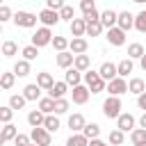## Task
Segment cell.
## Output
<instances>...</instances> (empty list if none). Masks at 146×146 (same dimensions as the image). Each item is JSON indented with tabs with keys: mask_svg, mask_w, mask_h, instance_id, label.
Masks as SVG:
<instances>
[{
	"mask_svg": "<svg viewBox=\"0 0 146 146\" xmlns=\"http://www.w3.org/2000/svg\"><path fill=\"white\" fill-rule=\"evenodd\" d=\"M84 84H87V89H89L91 94H100V91L107 89V82L100 78L98 71H87V73H84Z\"/></svg>",
	"mask_w": 146,
	"mask_h": 146,
	"instance_id": "1",
	"label": "cell"
},
{
	"mask_svg": "<svg viewBox=\"0 0 146 146\" xmlns=\"http://www.w3.org/2000/svg\"><path fill=\"white\" fill-rule=\"evenodd\" d=\"M103 114H105L107 119H119V116H121V98L107 96L105 103H103Z\"/></svg>",
	"mask_w": 146,
	"mask_h": 146,
	"instance_id": "2",
	"label": "cell"
},
{
	"mask_svg": "<svg viewBox=\"0 0 146 146\" xmlns=\"http://www.w3.org/2000/svg\"><path fill=\"white\" fill-rule=\"evenodd\" d=\"M52 32H50V27H39L34 34H32V46H36V48H43V46H52Z\"/></svg>",
	"mask_w": 146,
	"mask_h": 146,
	"instance_id": "3",
	"label": "cell"
},
{
	"mask_svg": "<svg viewBox=\"0 0 146 146\" xmlns=\"http://www.w3.org/2000/svg\"><path fill=\"white\" fill-rule=\"evenodd\" d=\"M30 139H32V144H36V146H50V144H52V135H50L46 128H32Z\"/></svg>",
	"mask_w": 146,
	"mask_h": 146,
	"instance_id": "4",
	"label": "cell"
},
{
	"mask_svg": "<svg viewBox=\"0 0 146 146\" xmlns=\"http://www.w3.org/2000/svg\"><path fill=\"white\" fill-rule=\"evenodd\" d=\"M36 21H39V16L36 14H30V11H16L14 14V23L18 27H34Z\"/></svg>",
	"mask_w": 146,
	"mask_h": 146,
	"instance_id": "5",
	"label": "cell"
},
{
	"mask_svg": "<svg viewBox=\"0 0 146 146\" xmlns=\"http://www.w3.org/2000/svg\"><path fill=\"white\" fill-rule=\"evenodd\" d=\"M39 21L43 23V27H52V25H57L62 18H59V11H52V9H41L39 11Z\"/></svg>",
	"mask_w": 146,
	"mask_h": 146,
	"instance_id": "6",
	"label": "cell"
},
{
	"mask_svg": "<svg viewBox=\"0 0 146 146\" xmlns=\"http://www.w3.org/2000/svg\"><path fill=\"white\" fill-rule=\"evenodd\" d=\"M100 23H103L105 30H112V27L119 25V14L114 9H105V11H100Z\"/></svg>",
	"mask_w": 146,
	"mask_h": 146,
	"instance_id": "7",
	"label": "cell"
},
{
	"mask_svg": "<svg viewBox=\"0 0 146 146\" xmlns=\"http://www.w3.org/2000/svg\"><path fill=\"white\" fill-rule=\"evenodd\" d=\"M105 39L110 41V46H116V48H119V46H123V43H125V32L116 25V27L107 30V36H105Z\"/></svg>",
	"mask_w": 146,
	"mask_h": 146,
	"instance_id": "8",
	"label": "cell"
},
{
	"mask_svg": "<svg viewBox=\"0 0 146 146\" xmlns=\"http://www.w3.org/2000/svg\"><path fill=\"white\" fill-rule=\"evenodd\" d=\"M98 73H100V78H103L105 82H112V80L119 78V68H116V64H112V62H105V64L98 68Z\"/></svg>",
	"mask_w": 146,
	"mask_h": 146,
	"instance_id": "9",
	"label": "cell"
},
{
	"mask_svg": "<svg viewBox=\"0 0 146 146\" xmlns=\"http://www.w3.org/2000/svg\"><path fill=\"white\" fill-rule=\"evenodd\" d=\"M107 91H110V96H121V94H125L128 91V82L123 80V78H116V80H112V82H107Z\"/></svg>",
	"mask_w": 146,
	"mask_h": 146,
	"instance_id": "10",
	"label": "cell"
},
{
	"mask_svg": "<svg viewBox=\"0 0 146 146\" xmlns=\"http://www.w3.org/2000/svg\"><path fill=\"white\" fill-rule=\"evenodd\" d=\"M89 96H91V91L87 89V84H80V87H75V89L71 91V98H73L75 105H84V103L89 100Z\"/></svg>",
	"mask_w": 146,
	"mask_h": 146,
	"instance_id": "11",
	"label": "cell"
},
{
	"mask_svg": "<svg viewBox=\"0 0 146 146\" xmlns=\"http://www.w3.org/2000/svg\"><path fill=\"white\" fill-rule=\"evenodd\" d=\"M68 128H71V135H78V132H82L84 128H87V121H84V116L82 114H71L68 116Z\"/></svg>",
	"mask_w": 146,
	"mask_h": 146,
	"instance_id": "12",
	"label": "cell"
},
{
	"mask_svg": "<svg viewBox=\"0 0 146 146\" xmlns=\"http://www.w3.org/2000/svg\"><path fill=\"white\" fill-rule=\"evenodd\" d=\"M55 62H57V66L59 68H73V64H75V55L71 52V50H66V52H57V57H55Z\"/></svg>",
	"mask_w": 146,
	"mask_h": 146,
	"instance_id": "13",
	"label": "cell"
},
{
	"mask_svg": "<svg viewBox=\"0 0 146 146\" xmlns=\"http://www.w3.org/2000/svg\"><path fill=\"white\" fill-rule=\"evenodd\" d=\"M82 80H84V75H82L78 68H68V71L64 73V82H66L68 87H73V89H75V87H80V82H82Z\"/></svg>",
	"mask_w": 146,
	"mask_h": 146,
	"instance_id": "14",
	"label": "cell"
},
{
	"mask_svg": "<svg viewBox=\"0 0 146 146\" xmlns=\"http://www.w3.org/2000/svg\"><path fill=\"white\" fill-rule=\"evenodd\" d=\"M116 128H119L121 132H132V130H135V116H132V114H121V116L116 119Z\"/></svg>",
	"mask_w": 146,
	"mask_h": 146,
	"instance_id": "15",
	"label": "cell"
},
{
	"mask_svg": "<svg viewBox=\"0 0 146 146\" xmlns=\"http://www.w3.org/2000/svg\"><path fill=\"white\" fill-rule=\"evenodd\" d=\"M87 48H89V43H87V39L82 36V39H71V43H68V50L78 57V55H87Z\"/></svg>",
	"mask_w": 146,
	"mask_h": 146,
	"instance_id": "16",
	"label": "cell"
},
{
	"mask_svg": "<svg viewBox=\"0 0 146 146\" xmlns=\"http://www.w3.org/2000/svg\"><path fill=\"white\" fill-rule=\"evenodd\" d=\"M71 34H73V39H82L87 34V21L84 18H75L71 23Z\"/></svg>",
	"mask_w": 146,
	"mask_h": 146,
	"instance_id": "17",
	"label": "cell"
},
{
	"mask_svg": "<svg viewBox=\"0 0 146 146\" xmlns=\"http://www.w3.org/2000/svg\"><path fill=\"white\" fill-rule=\"evenodd\" d=\"M36 84L41 87V89H46V91H50L52 87H55V78L48 73V71H41V73H36Z\"/></svg>",
	"mask_w": 146,
	"mask_h": 146,
	"instance_id": "18",
	"label": "cell"
},
{
	"mask_svg": "<svg viewBox=\"0 0 146 146\" xmlns=\"http://www.w3.org/2000/svg\"><path fill=\"white\" fill-rule=\"evenodd\" d=\"M27 123H30L32 128H43V123H46V114H43L41 110H32V112L27 114Z\"/></svg>",
	"mask_w": 146,
	"mask_h": 146,
	"instance_id": "19",
	"label": "cell"
},
{
	"mask_svg": "<svg viewBox=\"0 0 146 146\" xmlns=\"http://www.w3.org/2000/svg\"><path fill=\"white\" fill-rule=\"evenodd\" d=\"M18 137V128L14 125V123H7L5 128H2V135H0V144H7V141H14Z\"/></svg>",
	"mask_w": 146,
	"mask_h": 146,
	"instance_id": "20",
	"label": "cell"
},
{
	"mask_svg": "<svg viewBox=\"0 0 146 146\" xmlns=\"http://www.w3.org/2000/svg\"><path fill=\"white\" fill-rule=\"evenodd\" d=\"M119 27H121L123 32L132 30V27H135V16H132L130 11H121V14H119Z\"/></svg>",
	"mask_w": 146,
	"mask_h": 146,
	"instance_id": "21",
	"label": "cell"
},
{
	"mask_svg": "<svg viewBox=\"0 0 146 146\" xmlns=\"http://www.w3.org/2000/svg\"><path fill=\"white\" fill-rule=\"evenodd\" d=\"M23 96H25V100H41V87L36 82L34 84H25Z\"/></svg>",
	"mask_w": 146,
	"mask_h": 146,
	"instance_id": "22",
	"label": "cell"
},
{
	"mask_svg": "<svg viewBox=\"0 0 146 146\" xmlns=\"http://www.w3.org/2000/svg\"><path fill=\"white\" fill-rule=\"evenodd\" d=\"M128 91L135 94V96H141V94L146 91V82H144L141 78H132V80L128 82Z\"/></svg>",
	"mask_w": 146,
	"mask_h": 146,
	"instance_id": "23",
	"label": "cell"
},
{
	"mask_svg": "<svg viewBox=\"0 0 146 146\" xmlns=\"http://www.w3.org/2000/svg\"><path fill=\"white\" fill-rule=\"evenodd\" d=\"M66 91H68V84L62 80V82H55V87H52L48 94H50V98H52V100H59V98H64V96H66Z\"/></svg>",
	"mask_w": 146,
	"mask_h": 146,
	"instance_id": "24",
	"label": "cell"
},
{
	"mask_svg": "<svg viewBox=\"0 0 146 146\" xmlns=\"http://www.w3.org/2000/svg\"><path fill=\"white\" fill-rule=\"evenodd\" d=\"M89 66H91V59H89V55H78V57H75V64H73V68H78L80 73H87V71H91Z\"/></svg>",
	"mask_w": 146,
	"mask_h": 146,
	"instance_id": "25",
	"label": "cell"
},
{
	"mask_svg": "<svg viewBox=\"0 0 146 146\" xmlns=\"http://www.w3.org/2000/svg\"><path fill=\"white\" fill-rule=\"evenodd\" d=\"M116 68H119V78H123V80H125V75H128V73H132L135 64H132V59H130V57H125V59H121V62L116 64Z\"/></svg>",
	"mask_w": 146,
	"mask_h": 146,
	"instance_id": "26",
	"label": "cell"
},
{
	"mask_svg": "<svg viewBox=\"0 0 146 146\" xmlns=\"http://www.w3.org/2000/svg\"><path fill=\"white\" fill-rule=\"evenodd\" d=\"M144 55H146V50H144L141 43H130V46H128V57H130V59H139V62H141Z\"/></svg>",
	"mask_w": 146,
	"mask_h": 146,
	"instance_id": "27",
	"label": "cell"
},
{
	"mask_svg": "<svg viewBox=\"0 0 146 146\" xmlns=\"http://www.w3.org/2000/svg\"><path fill=\"white\" fill-rule=\"evenodd\" d=\"M14 73H16V78H25V75H30V62L18 59V62L14 64Z\"/></svg>",
	"mask_w": 146,
	"mask_h": 146,
	"instance_id": "28",
	"label": "cell"
},
{
	"mask_svg": "<svg viewBox=\"0 0 146 146\" xmlns=\"http://www.w3.org/2000/svg\"><path fill=\"white\" fill-rule=\"evenodd\" d=\"M14 82H16V73L14 71H7V73H2L0 75V87L7 91V89H11L14 87Z\"/></svg>",
	"mask_w": 146,
	"mask_h": 146,
	"instance_id": "29",
	"label": "cell"
},
{
	"mask_svg": "<svg viewBox=\"0 0 146 146\" xmlns=\"http://www.w3.org/2000/svg\"><path fill=\"white\" fill-rule=\"evenodd\" d=\"M39 110L48 116V114H55V100L50 98V96H46V98H41L39 100Z\"/></svg>",
	"mask_w": 146,
	"mask_h": 146,
	"instance_id": "30",
	"label": "cell"
},
{
	"mask_svg": "<svg viewBox=\"0 0 146 146\" xmlns=\"http://www.w3.org/2000/svg\"><path fill=\"white\" fill-rule=\"evenodd\" d=\"M82 135H84L89 141H91V139H98V137H100V125H98V123H87V128L82 130Z\"/></svg>",
	"mask_w": 146,
	"mask_h": 146,
	"instance_id": "31",
	"label": "cell"
},
{
	"mask_svg": "<svg viewBox=\"0 0 146 146\" xmlns=\"http://www.w3.org/2000/svg\"><path fill=\"white\" fill-rule=\"evenodd\" d=\"M43 128H46L50 135H52V132H57V130H59V119H57V114H48V116H46Z\"/></svg>",
	"mask_w": 146,
	"mask_h": 146,
	"instance_id": "32",
	"label": "cell"
},
{
	"mask_svg": "<svg viewBox=\"0 0 146 146\" xmlns=\"http://www.w3.org/2000/svg\"><path fill=\"white\" fill-rule=\"evenodd\" d=\"M66 146H89V139H87L82 132H78V135H71V137L66 139Z\"/></svg>",
	"mask_w": 146,
	"mask_h": 146,
	"instance_id": "33",
	"label": "cell"
},
{
	"mask_svg": "<svg viewBox=\"0 0 146 146\" xmlns=\"http://www.w3.org/2000/svg\"><path fill=\"white\" fill-rule=\"evenodd\" d=\"M21 55H23V59H25V62H32V59H36V57H39V48L30 43V46H25V48L21 50Z\"/></svg>",
	"mask_w": 146,
	"mask_h": 146,
	"instance_id": "34",
	"label": "cell"
},
{
	"mask_svg": "<svg viewBox=\"0 0 146 146\" xmlns=\"http://www.w3.org/2000/svg\"><path fill=\"white\" fill-rule=\"evenodd\" d=\"M25 103H27V100H25L23 94H14V96L9 98V107H11V110H23Z\"/></svg>",
	"mask_w": 146,
	"mask_h": 146,
	"instance_id": "35",
	"label": "cell"
},
{
	"mask_svg": "<svg viewBox=\"0 0 146 146\" xmlns=\"http://www.w3.org/2000/svg\"><path fill=\"white\" fill-rule=\"evenodd\" d=\"M130 141L137 146V144H144L146 141V130L144 128H135L132 132H130Z\"/></svg>",
	"mask_w": 146,
	"mask_h": 146,
	"instance_id": "36",
	"label": "cell"
},
{
	"mask_svg": "<svg viewBox=\"0 0 146 146\" xmlns=\"http://www.w3.org/2000/svg\"><path fill=\"white\" fill-rule=\"evenodd\" d=\"M135 30L141 32V34H146V9L135 16Z\"/></svg>",
	"mask_w": 146,
	"mask_h": 146,
	"instance_id": "37",
	"label": "cell"
},
{
	"mask_svg": "<svg viewBox=\"0 0 146 146\" xmlns=\"http://www.w3.org/2000/svg\"><path fill=\"white\" fill-rule=\"evenodd\" d=\"M59 18H62V21H68V25H71V23L75 21V9H73L71 5H64V9L59 11Z\"/></svg>",
	"mask_w": 146,
	"mask_h": 146,
	"instance_id": "38",
	"label": "cell"
},
{
	"mask_svg": "<svg viewBox=\"0 0 146 146\" xmlns=\"http://www.w3.org/2000/svg\"><path fill=\"white\" fill-rule=\"evenodd\" d=\"M103 30H105V27H103L100 21H96V23H87V36H100Z\"/></svg>",
	"mask_w": 146,
	"mask_h": 146,
	"instance_id": "39",
	"label": "cell"
},
{
	"mask_svg": "<svg viewBox=\"0 0 146 146\" xmlns=\"http://www.w3.org/2000/svg\"><path fill=\"white\" fill-rule=\"evenodd\" d=\"M68 43H71V41L64 39V36H55V39H52V48H55L57 52H66V50H68Z\"/></svg>",
	"mask_w": 146,
	"mask_h": 146,
	"instance_id": "40",
	"label": "cell"
},
{
	"mask_svg": "<svg viewBox=\"0 0 146 146\" xmlns=\"http://www.w3.org/2000/svg\"><path fill=\"white\" fill-rule=\"evenodd\" d=\"M16 52H18L16 41H5V43H2V55H5V57H14Z\"/></svg>",
	"mask_w": 146,
	"mask_h": 146,
	"instance_id": "41",
	"label": "cell"
},
{
	"mask_svg": "<svg viewBox=\"0 0 146 146\" xmlns=\"http://www.w3.org/2000/svg\"><path fill=\"white\" fill-rule=\"evenodd\" d=\"M11 116H14V110L9 107V105H5V107H0V121L7 125V123H11Z\"/></svg>",
	"mask_w": 146,
	"mask_h": 146,
	"instance_id": "42",
	"label": "cell"
},
{
	"mask_svg": "<svg viewBox=\"0 0 146 146\" xmlns=\"http://www.w3.org/2000/svg\"><path fill=\"white\" fill-rule=\"evenodd\" d=\"M123 139H125V137H123V132H121L119 128H114V130L110 132V144H114V146H121V144H123Z\"/></svg>",
	"mask_w": 146,
	"mask_h": 146,
	"instance_id": "43",
	"label": "cell"
},
{
	"mask_svg": "<svg viewBox=\"0 0 146 146\" xmlns=\"http://www.w3.org/2000/svg\"><path fill=\"white\" fill-rule=\"evenodd\" d=\"M66 112H68V100H66V98L55 100V114L59 116V114H66Z\"/></svg>",
	"mask_w": 146,
	"mask_h": 146,
	"instance_id": "44",
	"label": "cell"
},
{
	"mask_svg": "<svg viewBox=\"0 0 146 146\" xmlns=\"http://www.w3.org/2000/svg\"><path fill=\"white\" fill-rule=\"evenodd\" d=\"M80 9H82V14L87 16V14L96 11V2H94V0H82V2H80Z\"/></svg>",
	"mask_w": 146,
	"mask_h": 146,
	"instance_id": "45",
	"label": "cell"
},
{
	"mask_svg": "<svg viewBox=\"0 0 146 146\" xmlns=\"http://www.w3.org/2000/svg\"><path fill=\"white\" fill-rule=\"evenodd\" d=\"M30 144H32V139L27 135H23V132H18V137L14 139V146H30Z\"/></svg>",
	"mask_w": 146,
	"mask_h": 146,
	"instance_id": "46",
	"label": "cell"
},
{
	"mask_svg": "<svg viewBox=\"0 0 146 146\" xmlns=\"http://www.w3.org/2000/svg\"><path fill=\"white\" fill-rule=\"evenodd\" d=\"M46 9H52V11H62V9H64V2H62V0H48V2H46Z\"/></svg>",
	"mask_w": 146,
	"mask_h": 146,
	"instance_id": "47",
	"label": "cell"
},
{
	"mask_svg": "<svg viewBox=\"0 0 146 146\" xmlns=\"http://www.w3.org/2000/svg\"><path fill=\"white\" fill-rule=\"evenodd\" d=\"M9 18H11V9H9L7 5H2V7H0V23H7Z\"/></svg>",
	"mask_w": 146,
	"mask_h": 146,
	"instance_id": "48",
	"label": "cell"
},
{
	"mask_svg": "<svg viewBox=\"0 0 146 146\" xmlns=\"http://www.w3.org/2000/svg\"><path fill=\"white\" fill-rule=\"evenodd\" d=\"M137 107H139V110H144V112H146V91H144V94H141V96H137Z\"/></svg>",
	"mask_w": 146,
	"mask_h": 146,
	"instance_id": "49",
	"label": "cell"
},
{
	"mask_svg": "<svg viewBox=\"0 0 146 146\" xmlns=\"http://www.w3.org/2000/svg\"><path fill=\"white\" fill-rule=\"evenodd\" d=\"M89 146H110L107 141H103V139H91L89 141Z\"/></svg>",
	"mask_w": 146,
	"mask_h": 146,
	"instance_id": "50",
	"label": "cell"
},
{
	"mask_svg": "<svg viewBox=\"0 0 146 146\" xmlns=\"http://www.w3.org/2000/svg\"><path fill=\"white\" fill-rule=\"evenodd\" d=\"M139 128H144V130H146V112L139 116Z\"/></svg>",
	"mask_w": 146,
	"mask_h": 146,
	"instance_id": "51",
	"label": "cell"
},
{
	"mask_svg": "<svg viewBox=\"0 0 146 146\" xmlns=\"http://www.w3.org/2000/svg\"><path fill=\"white\" fill-rule=\"evenodd\" d=\"M139 64H141V68H144V71H146V55H144V57H141V62H139Z\"/></svg>",
	"mask_w": 146,
	"mask_h": 146,
	"instance_id": "52",
	"label": "cell"
},
{
	"mask_svg": "<svg viewBox=\"0 0 146 146\" xmlns=\"http://www.w3.org/2000/svg\"><path fill=\"white\" fill-rule=\"evenodd\" d=\"M137 146H146V141H144V144H137Z\"/></svg>",
	"mask_w": 146,
	"mask_h": 146,
	"instance_id": "53",
	"label": "cell"
},
{
	"mask_svg": "<svg viewBox=\"0 0 146 146\" xmlns=\"http://www.w3.org/2000/svg\"><path fill=\"white\" fill-rule=\"evenodd\" d=\"M30 146H36V144H30Z\"/></svg>",
	"mask_w": 146,
	"mask_h": 146,
	"instance_id": "54",
	"label": "cell"
}]
</instances>
